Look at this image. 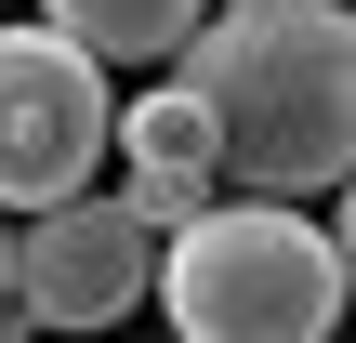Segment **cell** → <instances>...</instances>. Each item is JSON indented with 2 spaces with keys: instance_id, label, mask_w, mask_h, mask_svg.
<instances>
[{
  "instance_id": "obj_1",
  "label": "cell",
  "mask_w": 356,
  "mask_h": 343,
  "mask_svg": "<svg viewBox=\"0 0 356 343\" xmlns=\"http://www.w3.org/2000/svg\"><path fill=\"white\" fill-rule=\"evenodd\" d=\"M185 106L211 119V185L238 198H330L356 159V13L343 0H225L172 53Z\"/></svg>"
},
{
  "instance_id": "obj_2",
  "label": "cell",
  "mask_w": 356,
  "mask_h": 343,
  "mask_svg": "<svg viewBox=\"0 0 356 343\" xmlns=\"http://www.w3.org/2000/svg\"><path fill=\"white\" fill-rule=\"evenodd\" d=\"M172 343H330L343 330V225L317 198H198L145 264Z\"/></svg>"
},
{
  "instance_id": "obj_3",
  "label": "cell",
  "mask_w": 356,
  "mask_h": 343,
  "mask_svg": "<svg viewBox=\"0 0 356 343\" xmlns=\"http://www.w3.org/2000/svg\"><path fill=\"white\" fill-rule=\"evenodd\" d=\"M106 159V66L53 26H0V212L79 198Z\"/></svg>"
},
{
  "instance_id": "obj_4",
  "label": "cell",
  "mask_w": 356,
  "mask_h": 343,
  "mask_svg": "<svg viewBox=\"0 0 356 343\" xmlns=\"http://www.w3.org/2000/svg\"><path fill=\"white\" fill-rule=\"evenodd\" d=\"M145 264H159V238L119 198H92V185L40 198L13 225V304H26V330H119L145 304Z\"/></svg>"
},
{
  "instance_id": "obj_5",
  "label": "cell",
  "mask_w": 356,
  "mask_h": 343,
  "mask_svg": "<svg viewBox=\"0 0 356 343\" xmlns=\"http://www.w3.org/2000/svg\"><path fill=\"white\" fill-rule=\"evenodd\" d=\"M198 13H211V0H40V26L79 40L92 66H172Z\"/></svg>"
},
{
  "instance_id": "obj_6",
  "label": "cell",
  "mask_w": 356,
  "mask_h": 343,
  "mask_svg": "<svg viewBox=\"0 0 356 343\" xmlns=\"http://www.w3.org/2000/svg\"><path fill=\"white\" fill-rule=\"evenodd\" d=\"M106 145L132 172H172V185H211V119L185 106V79H159L145 106H106Z\"/></svg>"
},
{
  "instance_id": "obj_7",
  "label": "cell",
  "mask_w": 356,
  "mask_h": 343,
  "mask_svg": "<svg viewBox=\"0 0 356 343\" xmlns=\"http://www.w3.org/2000/svg\"><path fill=\"white\" fill-rule=\"evenodd\" d=\"M198 198H211V185H172V172H132V185H119V212H132L145 238H172V225H185Z\"/></svg>"
},
{
  "instance_id": "obj_8",
  "label": "cell",
  "mask_w": 356,
  "mask_h": 343,
  "mask_svg": "<svg viewBox=\"0 0 356 343\" xmlns=\"http://www.w3.org/2000/svg\"><path fill=\"white\" fill-rule=\"evenodd\" d=\"M0 304H13V225H0Z\"/></svg>"
},
{
  "instance_id": "obj_9",
  "label": "cell",
  "mask_w": 356,
  "mask_h": 343,
  "mask_svg": "<svg viewBox=\"0 0 356 343\" xmlns=\"http://www.w3.org/2000/svg\"><path fill=\"white\" fill-rule=\"evenodd\" d=\"M0 343H26V304H0Z\"/></svg>"
},
{
  "instance_id": "obj_10",
  "label": "cell",
  "mask_w": 356,
  "mask_h": 343,
  "mask_svg": "<svg viewBox=\"0 0 356 343\" xmlns=\"http://www.w3.org/2000/svg\"><path fill=\"white\" fill-rule=\"evenodd\" d=\"M211 13H225V0H211Z\"/></svg>"
}]
</instances>
